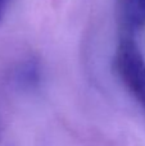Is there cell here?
<instances>
[{
  "label": "cell",
  "mask_w": 145,
  "mask_h": 146,
  "mask_svg": "<svg viewBox=\"0 0 145 146\" xmlns=\"http://www.w3.org/2000/svg\"><path fill=\"white\" fill-rule=\"evenodd\" d=\"M5 1H7V0H0V18H1V15H3V12H4Z\"/></svg>",
  "instance_id": "4"
},
{
  "label": "cell",
  "mask_w": 145,
  "mask_h": 146,
  "mask_svg": "<svg viewBox=\"0 0 145 146\" xmlns=\"http://www.w3.org/2000/svg\"><path fill=\"white\" fill-rule=\"evenodd\" d=\"M39 66L32 60L25 63L15 74V80L23 87H33L39 82Z\"/></svg>",
  "instance_id": "3"
},
{
  "label": "cell",
  "mask_w": 145,
  "mask_h": 146,
  "mask_svg": "<svg viewBox=\"0 0 145 146\" xmlns=\"http://www.w3.org/2000/svg\"><path fill=\"white\" fill-rule=\"evenodd\" d=\"M0 137H1V124H0Z\"/></svg>",
  "instance_id": "5"
},
{
  "label": "cell",
  "mask_w": 145,
  "mask_h": 146,
  "mask_svg": "<svg viewBox=\"0 0 145 146\" xmlns=\"http://www.w3.org/2000/svg\"><path fill=\"white\" fill-rule=\"evenodd\" d=\"M113 66L126 90L145 111V58L134 35L122 32Z\"/></svg>",
  "instance_id": "1"
},
{
  "label": "cell",
  "mask_w": 145,
  "mask_h": 146,
  "mask_svg": "<svg viewBox=\"0 0 145 146\" xmlns=\"http://www.w3.org/2000/svg\"><path fill=\"white\" fill-rule=\"evenodd\" d=\"M123 32L135 35L145 28V0H122Z\"/></svg>",
  "instance_id": "2"
}]
</instances>
